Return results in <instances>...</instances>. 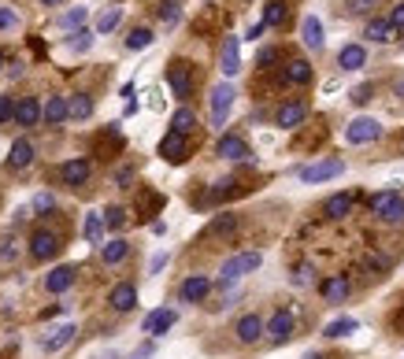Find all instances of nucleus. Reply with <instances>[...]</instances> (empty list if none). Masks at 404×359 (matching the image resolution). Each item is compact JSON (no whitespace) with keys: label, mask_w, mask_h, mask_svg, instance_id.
<instances>
[{"label":"nucleus","mask_w":404,"mask_h":359,"mask_svg":"<svg viewBox=\"0 0 404 359\" xmlns=\"http://www.w3.org/2000/svg\"><path fill=\"white\" fill-rule=\"evenodd\" d=\"M126 256H130V241H126V237H112V241H104V245H100V259H104L108 267L123 263Z\"/></svg>","instance_id":"obj_25"},{"label":"nucleus","mask_w":404,"mask_h":359,"mask_svg":"<svg viewBox=\"0 0 404 359\" xmlns=\"http://www.w3.org/2000/svg\"><path fill=\"white\" fill-rule=\"evenodd\" d=\"M371 96H375V85H356V89H353V104H367Z\"/></svg>","instance_id":"obj_46"},{"label":"nucleus","mask_w":404,"mask_h":359,"mask_svg":"<svg viewBox=\"0 0 404 359\" xmlns=\"http://www.w3.org/2000/svg\"><path fill=\"white\" fill-rule=\"evenodd\" d=\"M312 274H315V270L308 267V263H301V267L293 270V281H297V286H308V281H312Z\"/></svg>","instance_id":"obj_49"},{"label":"nucleus","mask_w":404,"mask_h":359,"mask_svg":"<svg viewBox=\"0 0 404 359\" xmlns=\"http://www.w3.org/2000/svg\"><path fill=\"white\" fill-rule=\"evenodd\" d=\"M93 115V96L89 93H74L67 100V119H89Z\"/></svg>","instance_id":"obj_32"},{"label":"nucleus","mask_w":404,"mask_h":359,"mask_svg":"<svg viewBox=\"0 0 404 359\" xmlns=\"http://www.w3.org/2000/svg\"><path fill=\"white\" fill-rule=\"evenodd\" d=\"M397 96H404V78L397 82Z\"/></svg>","instance_id":"obj_53"},{"label":"nucleus","mask_w":404,"mask_h":359,"mask_svg":"<svg viewBox=\"0 0 404 359\" xmlns=\"http://www.w3.org/2000/svg\"><path fill=\"white\" fill-rule=\"evenodd\" d=\"M130 182H134V167H119V170H115V186L130 189Z\"/></svg>","instance_id":"obj_48"},{"label":"nucleus","mask_w":404,"mask_h":359,"mask_svg":"<svg viewBox=\"0 0 404 359\" xmlns=\"http://www.w3.org/2000/svg\"><path fill=\"white\" fill-rule=\"evenodd\" d=\"M308 119V104L304 100H286L279 107V115H274V123H279L282 130H297Z\"/></svg>","instance_id":"obj_12"},{"label":"nucleus","mask_w":404,"mask_h":359,"mask_svg":"<svg viewBox=\"0 0 404 359\" xmlns=\"http://www.w3.org/2000/svg\"><path fill=\"white\" fill-rule=\"evenodd\" d=\"M15 256H19V241L15 237H4V241H0V263H12Z\"/></svg>","instance_id":"obj_41"},{"label":"nucleus","mask_w":404,"mask_h":359,"mask_svg":"<svg viewBox=\"0 0 404 359\" xmlns=\"http://www.w3.org/2000/svg\"><path fill=\"white\" fill-rule=\"evenodd\" d=\"M41 119H45L49 126H60L63 119H67V96H49L45 107H41Z\"/></svg>","instance_id":"obj_29"},{"label":"nucleus","mask_w":404,"mask_h":359,"mask_svg":"<svg viewBox=\"0 0 404 359\" xmlns=\"http://www.w3.org/2000/svg\"><path fill=\"white\" fill-rule=\"evenodd\" d=\"M375 8V0H345V12L349 15H367Z\"/></svg>","instance_id":"obj_44"},{"label":"nucleus","mask_w":404,"mask_h":359,"mask_svg":"<svg viewBox=\"0 0 404 359\" xmlns=\"http://www.w3.org/2000/svg\"><path fill=\"white\" fill-rule=\"evenodd\" d=\"M15 123L19 126H37L41 123V100L37 96H19L15 100Z\"/></svg>","instance_id":"obj_17"},{"label":"nucleus","mask_w":404,"mask_h":359,"mask_svg":"<svg viewBox=\"0 0 404 359\" xmlns=\"http://www.w3.org/2000/svg\"><path fill=\"white\" fill-rule=\"evenodd\" d=\"M301 41H304L312 52L323 49V23H319L315 15H304V23H301Z\"/></svg>","instance_id":"obj_27"},{"label":"nucleus","mask_w":404,"mask_h":359,"mask_svg":"<svg viewBox=\"0 0 404 359\" xmlns=\"http://www.w3.org/2000/svg\"><path fill=\"white\" fill-rule=\"evenodd\" d=\"M389 26H393V30H404V0L389 12Z\"/></svg>","instance_id":"obj_50"},{"label":"nucleus","mask_w":404,"mask_h":359,"mask_svg":"<svg viewBox=\"0 0 404 359\" xmlns=\"http://www.w3.org/2000/svg\"><path fill=\"white\" fill-rule=\"evenodd\" d=\"M164 267H167V256H164V252H159V256L152 259V267H148V270H152V274H156V270H164Z\"/></svg>","instance_id":"obj_52"},{"label":"nucleus","mask_w":404,"mask_h":359,"mask_svg":"<svg viewBox=\"0 0 404 359\" xmlns=\"http://www.w3.org/2000/svg\"><path fill=\"white\" fill-rule=\"evenodd\" d=\"M234 85L230 82H219L216 89H211V126H219L222 130V123H227V115H230V107H234Z\"/></svg>","instance_id":"obj_5"},{"label":"nucleus","mask_w":404,"mask_h":359,"mask_svg":"<svg viewBox=\"0 0 404 359\" xmlns=\"http://www.w3.org/2000/svg\"><path fill=\"white\" fill-rule=\"evenodd\" d=\"M34 163V141L30 137H19L15 145H12V152H8V167L12 170H23V167H30Z\"/></svg>","instance_id":"obj_20"},{"label":"nucleus","mask_w":404,"mask_h":359,"mask_svg":"<svg viewBox=\"0 0 404 359\" xmlns=\"http://www.w3.org/2000/svg\"><path fill=\"white\" fill-rule=\"evenodd\" d=\"M364 37H367V41H375V45H389V41L397 37V30L389 26V19H367Z\"/></svg>","instance_id":"obj_24"},{"label":"nucleus","mask_w":404,"mask_h":359,"mask_svg":"<svg viewBox=\"0 0 404 359\" xmlns=\"http://www.w3.org/2000/svg\"><path fill=\"white\" fill-rule=\"evenodd\" d=\"M364 63H367L364 45H342V52H337V67L342 71H360Z\"/></svg>","instance_id":"obj_26"},{"label":"nucleus","mask_w":404,"mask_h":359,"mask_svg":"<svg viewBox=\"0 0 404 359\" xmlns=\"http://www.w3.org/2000/svg\"><path fill=\"white\" fill-rule=\"evenodd\" d=\"M175 319H178V315H175L171 308H156V311L145 319V333H148V337H159V333H167V330H171V326H175Z\"/></svg>","instance_id":"obj_22"},{"label":"nucleus","mask_w":404,"mask_h":359,"mask_svg":"<svg viewBox=\"0 0 404 359\" xmlns=\"http://www.w3.org/2000/svg\"><path fill=\"white\" fill-rule=\"evenodd\" d=\"M211 292V278H204V274H189L186 281H182V289H178V297H182V304H200Z\"/></svg>","instance_id":"obj_13"},{"label":"nucleus","mask_w":404,"mask_h":359,"mask_svg":"<svg viewBox=\"0 0 404 359\" xmlns=\"http://www.w3.org/2000/svg\"><path fill=\"white\" fill-rule=\"evenodd\" d=\"M0 67H4V52H0Z\"/></svg>","instance_id":"obj_56"},{"label":"nucleus","mask_w":404,"mask_h":359,"mask_svg":"<svg viewBox=\"0 0 404 359\" xmlns=\"http://www.w3.org/2000/svg\"><path fill=\"white\" fill-rule=\"evenodd\" d=\"M134 359H141V356H134Z\"/></svg>","instance_id":"obj_57"},{"label":"nucleus","mask_w":404,"mask_h":359,"mask_svg":"<svg viewBox=\"0 0 404 359\" xmlns=\"http://www.w3.org/2000/svg\"><path fill=\"white\" fill-rule=\"evenodd\" d=\"M15 26H19L15 8H0V30H15Z\"/></svg>","instance_id":"obj_45"},{"label":"nucleus","mask_w":404,"mask_h":359,"mask_svg":"<svg viewBox=\"0 0 404 359\" xmlns=\"http://www.w3.org/2000/svg\"><path fill=\"white\" fill-rule=\"evenodd\" d=\"M319 292H323V300H326V304H342V300L349 297V278H345V274H331V278H323Z\"/></svg>","instance_id":"obj_21"},{"label":"nucleus","mask_w":404,"mask_h":359,"mask_svg":"<svg viewBox=\"0 0 404 359\" xmlns=\"http://www.w3.org/2000/svg\"><path fill=\"white\" fill-rule=\"evenodd\" d=\"M345 170L342 159H319V163H308V167H301V182H308V186H315V182H331L337 178V174Z\"/></svg>","instance_id":"obj_6"},{"label":"nucleus","mask_w":404,"mask_h":359,"mask_svg":"<svg viewBox=\"0 0 404 359\" xmlns=\"http://www.w3.org/2000/svg\"><path fill=\"white\" fill-rule=\"evenodd\" d=\"M60 252V237L52 230H34V237H30V256L37 259V263H45V259H52Z\"/></svg>","instance_id":"obj_9"},{"label":"nucleus","mask_w":404,"mask_h":359,"mask_svg":"<svg viewBox=\"0 0 404 359\" xmlns=\"http://www.w3.org/2000/svg\"><path fill=\"white\" fill-rule=\"evenodd\" d=\"M52 208H56L52 193H37V197H34V211H52Z\"/></svg>","instance_id":"obj_47"},{"label":"nucleus","mask_w":404,"mask_h":359,"mask_svg":"<svg viewBox=\"0 0 404 359\" xmlns=\"http://www.w3.org/2000/svg\"><path fill=\"white\" fill-rule=\"evenodd\" d=\"M167 85L175 89L178 100H186V96H193V67L182 60H175L171 67H167Z\"/></svg>","instance_id":"obj_7"},{"label":"nucleus","mask_w":404,"mask_h":359,"mask_svg":"<svg viewBox=\"0 0 404 359\" xmlns=\"http://www.w3.org/2000/svg\"><path fill=\"white\" fill-rule=\"evenodd\" d=\"M263 26H282L286 23V4L282 0H267V8H263Z\"/></svg>","instance_id":"obj_34"},{"label":"nucleus","mask_w":404,"mask_h":359,"mask_svg":"<svg viewBox=\"0 0 404 359\" xmlns=\"http://www.w3.org/2000/svg\"><path fill=\"white\" fill-rule=\"evenodd\" d=\"M263 263V256L256 252V248H252V252H238V256H230L227 263H222V270H219V278L227 281H238V278H245V274H252V270H256Z\"/></svg>","instance_id":"obj_2"},{"label":"nucleus","mask_w":404,"mask_h":359,"mask_svg":"<svg viewBox=\"0 0 404 359\" xmlns=\"http://www.w3.org/2000/svg\"><path fill=\"white\" fill-rule=\"evenodd\" d=\"M148 45H152V30H148V26L130 30V37H126V49H130V52H141V49H148Z\"/></svg>","instance_id":"obj_36"},{"label":"nucleus","mask_w":404,"mask_h":359,"mask_svg":"<svg viewBox=\"0 0 404 359\" xmlns=\"http://www.w3.org/2000/svg\"><path fill=\"white\" fill-rule=\"evenodd\" d=\"M234 230H238V215H230V211H222V215H216V219L208 222V230H204V237H230Z\"/></svg>","instance_id":"obj_30"},{"label":"nucleus","mask_w":404,"mask_h":359,"mask_svg":"<svg viewBox=\"0 0 404 359\" xmlns=\"http://www.w3.org/2000/svg\"><path fill=\"white\" fill-rule=\"evenodd\" d=\"M353 200H356L353 193H334V197L323 204V215L326 219H345V215L353 211Z\"/></svg>","instance_id":"obj_28"},{"label":"nucleus","mask_w":404,"mask_h":359,"mask_svg":"<svg viewBox=\"0 0 404 359\" xmlns=\"http://www.w3.org/2000/svg\"><path fill=\"white\" fill-rule=\"evenodd\" d=\"M74 270L71 263H63V267H52L49 274H45V292H52V297H60V292H67L71 286H74Z\"/></svg>","instance_id":"obj_11"},{"label":"nucleus","mask_w":404,"mask_h":359,"mask_svg":"<svg viewBox=\"0 0 404 359\" xmlns=\"http://www.w3.org/2000/svg\"><path fill=\"white\" fill-rule=\"evenodd\" d=\"M216 156H222V159H249L252 152H249V145L238 134H222L219 145H216Z\"/></svg>","instance_id":"obj_16"},{"label":"nucleus","mask_w":404,"mask_h":359,"mask_svg":"<svg viewBox=\"0 0 404 359\" xmlns=\"http://www.w3.org/2000/svg\"><path fill=\"white\" fill-rule=\"evenodd\" d=\"M74 337H78V326L74 322H63V326H56V330H52L45 341H41V348H45V352H60V348H67Z\"/></svg>","instance_id":"obj_18"},{"label":"nucleus","mask_w":404,"mask_h":359,"mask_svg":"<svg viewBox=\"0 0 404 359\" xmlns=\"http://www.w3.org/2000/svg\"><path fill=\"white\" fill-rule=\"evenodd\" d=\"M41 4H63V0H41Z\"/></svg>","instance_id":"obj_54"},{"label":"nucleus","mask_w":404,"mask_h":359,"mask_svg":"<svg viewBox=\"0 0 404 359\" xmlns=\"http://www.w3.org/2000/svg\"><path fill=\"white\" fill-rule=\"evenodd\" d=\"M193 126H197V115H193V107H178V112L171 115V134H182V137H189L193 134Z\"/></svg>","instance_id":"obj_31"},{"label":"nucleus","mask_w":404,"mask_h":359,"mask_svg":"<svg viewBox=\"0 0 404 359\" xmlns=\"http://www.w3.org/2000/svg\"><path fill=\"white\" fill-rule=\"evenodd\" d=\"M378 137H382V126H378V119H371V115H360L345 126L349 145H371V141H378Z\"/></svg>","instance_id":"obj_3"},{"label":"nucleus","mask_w":404,"mask_h":359,"mask_svg":"<svg viewBox=\"0 0 404 359\" xmlns=\"http://www.w3.org/2000/svg\"><path fill=\"white\" fill-rule=\"evenodd\" d=\"M304 359H323V356H315V352H312V356H304Z\"/></svg>","instance_id":"obj_55"},{"label":"nucleus","mask_w":404,"mask_h":359,"mask_svg":"<svg viewBox=\"0 0 404 359\" xmlns=\"http://www.w3.org/2000/svg\"><path fill=\"white\" fill-rule=\"evenodd\" d=\"M371 215H378L386 226H401L404 222V193L401 189H382L367 200Z\"/></svg>","instance_id":"obj_1"},{"label":"nucleus","mask_w":404,"mask_h":359,"mask_svg":"<svg viewBox=\"0 0 404 359\" xmlns=\"http://www.w3.org/2000/svg\"><path fill=\"white\" fill-rule=\"evenodd\" d=\"M282 78L290 82V85H312V78H315V71H312V63L308 60H290L286 63V71H282Z\"/></svg>","instance_id":"obj_19"},{"label":"nucleus","mask_w":404,"mask_h":359,"mask_svg":"<svg viewBox=\"0 0 404 359\" xmlns=\"http://www.w3.org/2000/svg\"><path fill=\"white\" fill-rule=\"evenodd\" d=\"M159 156H164L167 163L189 159V141L182 134H164V141H159Z\"/></svg>","instance_id":"obj_14"},{"label":"nucleus","mask_w":404,"mask_h":359,"mask_svg":"<svg viewBox=\"0 0 404 359\" xmlns=\"http://www.w3.org/2000/svg\"><path fill=\"white\" fill-rule=\"evenodd\" d=\"M219 71L234 78L241 71V41L238 37H222V52H219Z\"/></svg>","instance_id":"obj_10"},{"label":"nucleus","mask_w":404,"mask_h":359,"mask_svg":"<svg viewBox=\"0 0 404 359\" xmlns=\"http://www.w3.org/2000/svg\"><path fill=\"white\" fill-rule=\"evenodd\" d=\"M274 60H279V49H263L256 63H260V67H267V63H274Z\"/></svg>","instance_id":"obj_51"},{"label":"nucleus","mask_w":404,"mask_h":359,"mask_svg":"<svg viewBox=\"0 0 404 359\" xmlns=\"http://www.w3.org/2000/svg\"><path fill=\"white\" fill-rule=\"evenodd\" d=\"M159 19H164L167 26H175L178 23V0H164V4H159Z\"/></svg>","instance_id":"obj_42"},{"label":"nucleus","mask_w":404,"mask_h":359,"mask_svg":"<svg viewBox=\"0 0 404 359\" xmlns=\"http://www.w3.org/2000/svg\"><path fill=\"white\" fill-rule=\"evenodd\" d=\"M67 45H71V52H86V49L93 45V34H86V30H74Z\"/></svg>","instance_id":"obj_40"},{"label":"nucleus","mask_w":404,"mask_h":359,"mask_svg":"<svg viewBox=\"0 0 404 359\" xmlns=\"http://www.w3.org/2000/svg\"><path fill=\"white\" fill-rule=\"evenodd\" d=\"M89 174H93V163L86 159V156H74V159H67L60 167V178H63V186H71V189H78V186H86L89 182Z\"/></svg>","instance_id":"obj_8"},{"label":"nucleus","mask_w":404,"mask_h":359,"mask_svg":"<svg viewBox=\"0 0 404 359\" xmlns=\"http://www.w3.org/2000/svg\"><path fill=\"white\" fill-rule=\"evenodd\" d=\"M108 304H112L119 315L134 311V308H137V289H134V281H119V286L108 292Z\"/></svg>","instance_id":"obj_15"},{"label":"nucleus","mask_w":404,"mask_h":359,"mask_svg":"<svg viewBox=\"0 0 404 359\" xmlns=\"http://www.w3.org/2000/svg\"><path fill=\"white\" fill-rule=\"evenodd\" d=\"M353 330H356V319H349V315H342V319L326 322L323 337H345V333H353Z\"/></svg>","instance_id":"obj_37"},{"label":"nucleus","mask_w":404,"mask_h":359,"mask_svg":"<svg viewBox=\"0 0 404 359\" xmlns=\"http://www.w3.org/2000/svg\"><path fill=\"white\" fill-rule=\"evenodd\" d=\"M263 337V319L260 315H241L238 319V341L241 344H256Z\"/></svg>","instance_id":"obj_23"},{"label":"nucleus","mask_w":404,"mask_h":359,"mask_svg":"<svg viewBox=\"0 0 404 359\" xmlns=\"http://www.w3.org/2000/svg\"><path fill=\"white\" fill-rule=\"evenodd\" d=\"M100 219H104V230H119V226L126 222V211L119 208V204H112V208H108V211H104V215H100Z\"/></svg>","instance_id":"obj_38"},{"label":"nucleus","mask_w":404,"mask_h":359,"mask_svg":"<svg viewBox=\"0 0 404 359\" xmlns=\"http://www.w3.org/2000/svg\"><path fill=\"white\" fill-rule=\"evenodd\" d=\"M119 19H123V8L112 4L108 12H100V19H97V34H112V30L119 26Z\"/></svg>","instance_id":"obj_35"},{"label":"nucleus","mask_w":404,"mask_h":359,"mask_svg":"<svg viewBox=\"0 0 404 359\" xmlns=\"http://www.w3.org/2000/svg\"><path fill=\"white\" fill-rule=\"evenodd\" d=\"M293 326H297V315L290 308H279L271 315V322H263V333L271 337V344H286L293 337Z\"/></svg>","instance_id":"obj_4"},{"label":"nucleus","mask_w":404,"mask_h":359,"mask_svg":"<svg viewBox=\"0 0 404 359\" xmlns=\"http://www.w3.org/2000/svg\"><path fill=\"white\" fill-rule=\"evenodd\" d=\"M82 234H86L89 245H100V241H104V219H100L97 211L86 215V226H82Z\"/></svg>","instance_id":"obj_33"},{"label":"nucleus","mask_w":404,"mask_h":359,"mask_svg":"<svg viewBox=\"0 0 404 359\" xmlns=\"http://www.w3.org/2000/svg\"><path fill=\"white\" fill-rule=\"evenodd\" d=\"M82 23H86V8H71V12H63V19H60L63 30H78Z\"/></svg>","instance_id":"obj_39"},{"label":"nucleus","mask_w":404,"mask_h":359,"mask_svg":"<svg viewBox=\"0 0 404 359\" xmlns=\"http://www.w3.org/2000/svg\"><path fill=\"white\" fill-rule=\"evenodd\" d=\"M15 119V96H0V126Z\"/></svg>","instance_id":"obj_43"}]
</instances>
